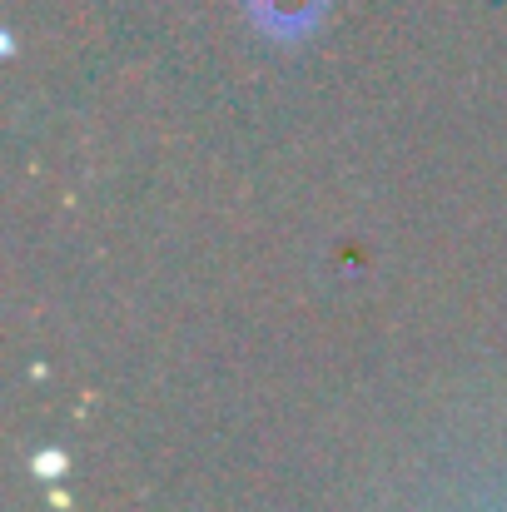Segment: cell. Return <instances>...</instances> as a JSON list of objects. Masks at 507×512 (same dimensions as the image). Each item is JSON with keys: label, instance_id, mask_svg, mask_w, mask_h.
<instances>
[{"label": "cell", "instance_id": "obj_1", "mask_svg": "<svg viewBox=\"0 0 507 512\" xmlns=\"http://www.w3.org/2000/svg\"><path fill=\"white\" fill-rule=\"evenodd\" d=\"M249 15L274 40H299L324 20V0H249Z\"/></svg>", "mask_w": 507, "mask_h": 512}]
</instances>
